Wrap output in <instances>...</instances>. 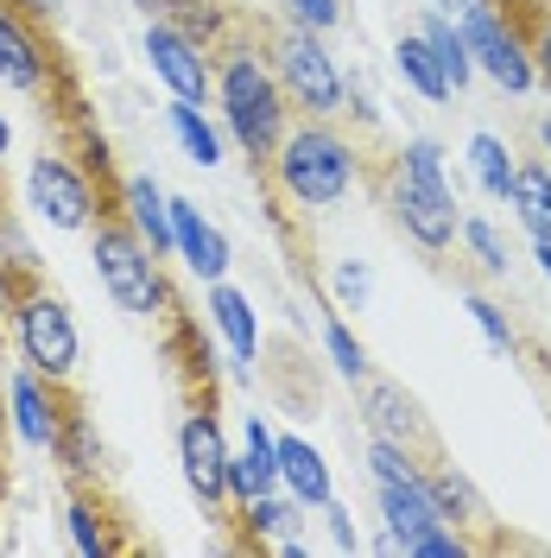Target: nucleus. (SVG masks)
Listing matches in <instances>:
<instances>
[{
  "label": "nucleus",
  "instance_id": "1",
  "mask_svg": "<svg viewBox=\"0 0 551 558\" xmlns=\"http://www.w3.org/2000/svg\"><path fill=\"white\" fill-rule=\"evenodd\" d=\"M209 102L222 114V134L247 153V166L267 172L273 146L285 140V128H292V102H285V89H279L273 64H267V45L247 38L242 26L216 45V96H209Z\"/></svg>",
  "mask_w": 551,
  "mask_h": 558
},
{
  "label": "nucleus",
  "instance_id": "2",
  "mask_svg": "<svg viewBox=\"0 0 551 558\" xmlns=\"http://www.w3.org/2000/svg\"><path fill=\"white\" fill-rule=\"evenodd\" d=\"M267 184L279 191V204H292L298 216H323L362 184V146L330 114H292L285 140L267 159Z\"/></svg>",
  "mask_w": 551,
  "mask_h": 558
},
{
  "label": "nucleus",
  "instance_id": "3",
  "mask_svg": "<svg viewBox=\"0 0 551 558\" xmlns=\"http://www.w3.org/2000/svg\"><path fill=\"white\" fill-rule=\"evenodd\" d=\"M387 209L400 222V235L425 254H450L456 247V222H463V204L450 191L444 172V146L431 134H413L393 159H387Z\"/></svg>",
  "mask_w": 551,
  "mask_h": 558
},
{
  "label": "nucleus",
  "instance_id": "4",
  "mask_svg": "<svg viewBox=\"0 0 551 558\" xmlns=\"http://www.w3.org/2000/svg\"><path fill=\"white\" fill-rule=\"evenodd\" d=\"M0 286H7V324H13V343H20V362L38 368L45 381L70 387L76 381V362H83V330L70 305L38 279V267L26 260H0Z\"/></svg>",
  "mask_w": 551,
  "mask_h": 558
},
{
  "label": "nucleus",
  "instance_id": "5",
  "mask_svg": "<svg viewBox=\"0 0 551 558\" xmlns=\"http://www.w3.org/2000/svg\"><path fill=\"white\" fill-rule=\"evenodd\" d=\"M89 267L102 279V292L114 299V312L127 317H172V286H166V260L127 229V216L114 209L89 229Z\"/></svg>",
  "mask_w": 551,
  "mask_h": 558
},
{
  "label": "nucleus",
  "instance_id": "6",
  "mask_svg": "<svg viewBox=\"0 0 551 558\" xmlns=\"http://www.w3.org/2000/svg\"><path fill=\"white\" fill-rule=\"evenodd\" d=\"M26 209H33L45 229H58V235H89L102 216H114V197L96 184V172L76 153L45 146L33 166H26Z\"/></svg>",
  "mask_w": 551,
  "mask_h": 558
},
{
  "label": "nucleus",
  "instance_id": "7",
  "mask_svg": "<svg viewBox=\"0 0 551 558\" xmlns=\"http://www.w3.org/2000/svg\"><path fill=\"white\" fill-rule=\"evenodd\" d=\"M267 64H273L292 114H330V121L343 114V64L330 58V45L317 33H305V26L285 20V26L267 38Z\"/></svg>",
  "mask_w": 551,
  "mask_h": 558
},
{
  "label": "nucleus",
  "instance_id": "8",
  "mask_svg": "<svg viewBox=\"0 0 551 558\" xmlns=\"http://www.w3.org/2000/svg\"><path fill=\"white\" fill-rule=\"evenodd\" d=\"M456 33L469 45V64L482 70L488 83H501L507 96L539 89V83H532V51H526V20H519V13L494 7V0H476V7L456 13Z\"/></svg>",
  "mask_w": 551,
  "mask_h": 558
},
{
  "label": "nucleus",
  "instance_id": "9",
  "mask_svg": "<svg viewBox=\"0 0 551 558\" xmlns=\"http://www.w3.org/2000/svg\"><path fill=\"white\" fill-rule=\"evenodd\" d=\"M0 89L33 96V102L70 96V70H64V58H58V45L38 33L33 13H20V7H7V0H0Z\"/></svg>",
  "mask_w": 551,
  "mask_h": 558
},
{
  "label": "nucleus",
  "instance_id": "10",
  "mask_svg": "<svg viewBox=\"0 0 551 558\" xmlns=\"http://www.w3.org/2000/svg\"><path fill=\"white\" fill-rule=\"evenodd\" d=\"M177 470H184V488L204 501V514L229 521V432L209 413V400L177 418Z\"/></svg>",
  "mask_w": 551,
  "mask_h": 558
},
{
  "label": "nucleus",
  "instance_id": "11",
  "mask_svg": "<svg viewBox=\"0 0 551 558\" xmlns=\"http://www.w3.org/2000/svg\"><path fill=\"white\" fill-rule=\"evenodd\" d=\"M146 64L166 83V96H184V102H209L216 96V51H204L197 38H184L172 20H146Z\"/></svg>",
  "mask_w": 551,
  "mask_h": 558
},
{
  "label": "nucleus",
  "instance_id": "12",
  "mask_svg": "<svg viewBox=\"0 0 551 558\" xmlns=\"http://www.w3.org/2000/svg\"><path fill=\"white\" fill-rule=\"evenodd\" d=\"M0 393H7V425H13V438H20L26 451H51V445H58L64 400H70L64 387L45 381L38 368H26V362H20V368L7 375V387H0Z\"/></svg>",
  "mask_w": 551,
  "mask_h": 558
},
{
  "label": "nucleus",
  "instance_id": "13",
  "mask_svg": "<svg viewBox=\"0 0 551 558\" xmlns=\"http://www.w3.org/2000/svg\"><path fill=\"white\" fill-rule=\"evenodd\" d=\"M362 425L368 438H387V445H406V451L431 457V425L418 413V400L400 381H380V375H362Z\"/></svg>",
  "mask_w": 551,
  "mask_h": 558
},
{
  "label": "nucleus",
  "instance_id": "14",
  "mask_svg": "<svg viewBox=\"0 0 551 558\" xmlns=\"http://www.w3.org/2000/svg\"><path fill=\"white\" fill-rule=\"evenodd\" d=\"M204 312L222 330L229 355H235V381H254V362H260V312H254V299L242 286H229V279H209Z\"/></svg>",
  "mask_w": 551,
  "mask_h": 558
},
{
  "label": "nucleus",
  "instance_id": "15",
  "mask_svg": "<svg viewBox=\"0 0 551 558\" xmlns=\"http://www.w3.org/2000/svg\"><path fill=\"white\" fill-rule=\"evenodd\" d=\"M172 254L204 279V286H209V279H229V267H235L229 235H222V229H216L191 197H172Z\"/></svg>",
  "mask_w": 551,
  "mask_h": 558
},
{
  "label": "nucleus",
  "instance_id": "16",
  "mask_svg": "<svg viewBox=\"0 0 551 558\" xmlns=\"http://www.w3.org/2000/svg\"><path fill=\"white\" fill-rule=\"evenodd\" d=\"M114 209L127 216V229H134L159 260L172 254V197H166V184H159L152 172H127L121 178V184H114Z\"/></svg>",
  "mask_w": 551,
  "mask_h": 558
},
{
  "label": "nucleus",
  "instance_id": "17",
  "mask_svg": "<svg viewBox=\"0 0 551 558\" xmlns=\"http://www.w3.org/2000/svg\"><path fill=\"white\" fill-rule=\"evenodd\" d=\"M51 457L64 463L70 488H102L108 483V451H102V438H96V418H89L83 400H64V418H58V445H51Z\"/></svg>",
  "mask_w": 551,
  "mask_h": 558
},
{
  "label": "nucleus",
  "instance_id": "18",
  "mask_svg": "<svg viewBox=\"0 0 551 558\" xmlns=\"http://www.w3.org/2000/svg\"><path fill=\"white\" fill-rule=\"evenodd\" d=\"M273 457H279V488H285L298 508H323V501L336 495L330 457L317 451L310 438H298V432H279V438H273Z\"/></svg>",
  "mask_w": 551,
  "mask_h": 558
},
{
  "label": "nucleus",
  "instance_id": "19",
  "mask_svg": "<svg viewBox=\"0 0 551 558\" xmlns=\"http://www.w3.org/2000/svg\"><path fill=\"white\" fill-rule=\"evenodd\" d=\"M64 533L76 553L89 558H108V553H127V533H121V521H114V508H108L96 488H76L64 508Z\"/></svg>",
  "mask_w": 551,
  "mask_h": 558
},
{
  "label": "nucleus",
  "instance_id": "20",
  "mask_svg": "<svg viewBox=\"0 0 551 558\" xmlns=\"http://www.w3.org/2000/svg\"><path fill=\"white\" fill-rule=\"evenodd\" d=\"M425 495H431V508H438L450 526H463V533L488 521V501L476 495V483H469L456 463H444V457H425Z\"/></svg>",
  "mask_w": 551,
  "mask_h": 558
},
{
  "label": "nucleus",
  "instance_id": "21",
  "mask_svg": "<svg viewBox=\"0 0 551 558\" xmlns=\"http://www.w3.org/2000/svg\"><path fill=\"white\" fill-rule=\"evenodd\" d=\"M235 521H242L247 546H273V553H279V539L305 533V508H298L285 488H267V495H254L247 508H235Z\"/></svg>",
  "mask_w": 551,
  "mask_h": 558
},
{
  "label": "nucleus",
  "instance_id": "22",
  "mask_svg": "<svg viewBox=\"0 0 551 558\" xmlns=\"http://www.w3.org/2000/svg\"><path fill=\"white\" fill-rule=\"evenodd\" d=\"M507 209H514V222L532 235V242H551V166L546 159H526V166L514 172Z\"/></svg>",
  "mask_w": 551,
  "mask_h": 558
},
{
  "label": "nucleus",
  "instance_id": "23",
  "mask_svg": "<svg viewBox=\"0 0 551 558\" xmlns=\"http://www.w3.org/2000/svg\"><path fill=\"white\" fill-rule=\"evenodd\" d=\"M166 128H172V140L184 146V159L191 166H222V128L204 114V102H184V96H172L166 102Z\"/></svg>",
  "mask_w": 551,
  "mask_h": 558
},
{
  "label": "nucleus",
  "instance_id": "24",
  "mask_svg": "<svg viewBox=\"0 0 551 558\" xmlns=\"http://www.w3.org/2000/svg\"><path fill=\"white\" fill-rule=\"evenodd\" d=\"M418 38L431 45V58H438V70H444V83H450V96H463L469 76H476V64H469V45H463V33H456V20H450L444 7H425Z\"/></svg>",
  "mask_w": 551,
  "mask_h": 558
},
{
  "label": "nucleus",
  "instance_id": "25",
  "mask_svg": "<svg viewBox=\"0 0 551 558\" xmlns=\"http://www.w3.org/2000/svg\"><path fill=\"white\" fill-rule=\"evenodd\" d=\"M393 70H400V83L413 89V96H425V102H456L444 83V70H438V58H431V45L418 33H400V45H393Z\"/></svg>",
  "mask_w": 551,
  "mask_h": 558
},
{
  "label": "nucleus",
  "instance_id": "26",
  "mask_svg": "<svg viewBox=\"0 0 551 558\" xmlns=\"http://www.w3.org/2000/svg\"><path fill=\"white\" fill-rule=\"evenodd\" d=\"M469 172H476V184H482L494 204H507V191H514V172H519V159H514V146L501 134H476L469 140Z\"/></svg>",
  "mask_w": 551,
  "mask_h": 558
},
{
  "label": "nucleus",
  "instance_id": "27",
  "mask_svg": "<svg viewBox=\"0 0 551 558\" xmlns=\"http://www.w3.org/2000/svg\"><path fill=\"white\" fill-rule=\"evenodd\" d=\"M456 242L469 247V260H476L488 279H507V274H514V247H507V235H501L488 216H463V222H456Z\"/></svg>",
  "mask_w": 551,
  "mask_h": 558
},
{
  "label": "nucleus",
  "instance_id": "28",
  "mask_svg": "<svg viewBox=\"0 0 551 558\" xmlns=\"http://www.w3.org/2000/svg\"><path fill=\"white\" fill-rule=\"evenodd\" d=\"M380 495V521L393 526L400 539L406 533H418V526H431V521H444L438 508H431V495H425V476L418 483H406V488H375Z\"/></svg>",
  "mask_w": 551,
  "mask_h": 558
},
{
  "label": "nucleus",
  "instance_id": "29",
  "mask_svg": "<svg viewBox=\"0 0 551 558\" xmlns=\"http://www.w3.org/2000/svg\"><path fill=\"white\" fill-rule=\"evenodd\" d=\"M425 476V451H406V445H387V438H368V483L375 488H406Z\"/></svg>",
  "mask_w": 551,
  "mask_h": 558
},
{
  "label": "nucleus",
  "instance_id": "30",
  "mask_svg": "<svg viewBox=\"0 0 551 558\" xmlns=\"http://www.w3.org/2000/svg\"><path fill=\"white\" fill-rule=\"evenodd\" d=\"M469 553H476V539L450 521H431L418 533H406V558H469Z\"/></svg>",
  "mask_w": 551,
  "mask_h": 558
},
{
  "label": "nucleus",
  "instance_id": "31",
  "mask_svg": "<svg viewBox=\"0 0 551 558\" xmlns=\"http://www.w3.org/2000/svg\"><path fill=\"white\" fill-rule=\"evenodd\" d=\"M330 299H336V312H368V299H375V267H368V260H336V267H330Z\"/></svg>",
  "mask_w": 551,
  "mask_h": 558
},
{
  "label": "nucleus",
  "instance_id": "32",
  "mask_svg": "<svg viewBox=\"0 0 551 558\" xmlns=\"http://www.w3.org/2000/svg\"><path fill=\"white\" fill-rule=\"evenodd\" d=\"M323 355H330V368H336L343 381H362V375H368V349H362V337L348 330L343 317L323 324Z\"/></svg>",
  "mask_w": 551,
  "mask_h": 558
},
{
  "label": "nucleus",
  "instance_id": "33",
  "mask_svg": "<svg viewBox=\"0 0 551 558\" xmlns=\"http://www.w3.org/2000/svg\"><path fill=\"white\" fill-rule=\"evenodd\" d=\"M463 305H469V317H476V330L488 337V349H494V355H514V324H507V312H501L494 299H482V292H463Z\"/></svg>",
  "mask_w": 551,
  "mask_h": 558
},
{
  "label": "nucleus",
  "instance_id": "34",
  "mask_svg": "<svg viewBox=\"0 0 551 558\" xmlns=\"http://www.w3.org/2000/svg\"><path fill=\"white\" fill-rule=\"evenodd\" d=\"M285 20L305 26V33H317V38H330L348 13H343V0H285Z\"/></svg>",
  "mask_w": 551,
  "mask_h": 558
},
{
  "label": "nucleus",
  "instance_id": "35",
  "mask_svg": "<svg viewBox=\"0 0 551 558\" xmlns=\"http://www.w3.org/2000/svg\"><path fill=\"white\" fill-rule=\"evenodd\" d=\"M526 20V51H532V83L539 89H551V13H519Z\"/></svg>",
  "mask_w": 551,
  "mask_h": 558
},
{
  "label": "nucleus",
  "instance_id": "36",
  "mask_svg": "<svg viewBox=\"0 0 551 558\" xmlns=\"http://www.w3.org/2000/svg\"><path fill=\"white\" fill-rule=\"evenodd\" d=\"M317 514H323V533H330V546H336V553H362V533H355V521H348V508L336 501V495H330Z\"/></svg>",
  "mask_w": 551,
  "mask_h": 558
},
{
  "label": "nucleus",
  "instance_id": "37",
  "mask_svg": "<svg viewBox=\"0 0 551 558\" xmlns=\"http://www.w3.org/2000/svg\"><path fill=\"white\" fill-rule=\"evenodd\" d=\"M0 260H26V267H38L26 235H20V222H13V209H7V178H0Z\"/></svg>",
  "mask_w": 551,
  "mask_h": 558
},
{
  "label": "nucleus",
  "instance_id": "38",
  "mask_svg": "<svg viewBox=\"0 0 551 558\" xmlns=\"http://www.w3.org/2000/svg\"><path fill=\"white\" fill-rule=\"evenodd\" d=\"M375 553H380V558H406V539H400V533L387 526V533H380V539H375Z\"/></svg>",
  "mask_w": 551,
  "mask_h": 558
},
{
  "label": "nucleus",
  "instance_id": "39",
  "mask_svg": "<svg viewBox=\"0 0 551 558\" xmlns=\"http://www.w3.org/2000/svg\"><path fill=\"white\" fill-rule=\"evenodd\" d=\"M7 153H13V121H7V108H0V172H7Z\"/></svg>",
  "mask_w": 551,
  "mask_h": 558
},
{
  "label": "nucleus",
  "instance_id": "40",
  "mask_svg": "<svg viewBox=\"0 0 551 558\" xmlns=\"http://www.w3.org/2000/svg\"><path fill=\"white\" fill-rule=\"evenodd\" d=\"M7 7H20V13H33V20H45V13H51L58 0H7Z\"/></svg>",
  "mask_w": 551,
  "mask_h": 558
},
{
  "label": "nucleus",
  "instance_id": "41",
  "mask_svg": "<svg viewBox=\"0 0 551 558\" xmlns=\"http://www.w3.org/2000/svg\"><path fill=\"white\" fill-rule=\"evenodd\" d=\"M127 7H139L146 20H166V7H172V0H127Z\"/></svg>",
  "mask_w": 551,
  "mask_h": 558
},
{
  "label": "nucleus",
  "instance_id": "42",
  "mask_svg": "<svg viewBox=\"0 0 551 558\" xmlns=\"http://www.w3.org/2000/svg\"><path fill=\"white\" fill-rule=\"evenodd\" d=\"M532 260H539V274H546V286H551V242H532Z\"/></svg>",
  "mask_w": 551,
  "mask_h": 558
},
{
  "label": "nucleus",
  "instance_id": "43",
  "mask_svg": "<svg viewBox=\"0 0 551 558\" xmlns=\"http://www.w3.org/2000/svg\"><path fill=\"white\" fill-rule=\"evenodd\" d=\"M494 7H507V13H532V7H546V0H494Z\"/></svg>",
  "mask_w": 551,
  "mask_h": 558
},
{
  "label": "nucleus",
  "instance_id": "44",
  "mask_svg": "<svg viewBox=\"0 0 551 558\" xmlns=\"http://www.w3.org/2000/svg\"><path fill=\"white\" fill-rule=\"evenodd\" d=\"M539 146H546V153H551V114H546V121H539Z\"/></svg>",
  "mask_w": 551,
  "mask_h": 558
},
{
  "label": "nucleus",
  "instance_id": "45",
  "mask_svg": "<svg viewBox=\"0 0 551 558\" xmlns=\"http://www.w3.org/2000/svg\"><path fill=\"white\" fill-rule=\"evenodd\" d=\"M7 312H13V305H7V286H0V330H7Z\"/></svg>",
  "mask_w": 551,
  "mask_h": 558
}]
</instances>
